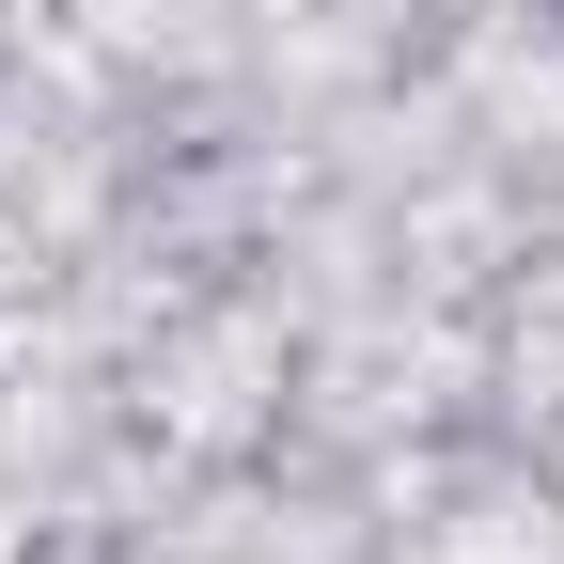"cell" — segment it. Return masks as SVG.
Wrapping results in <instances>:
<instances>
[{
  "label": "cell",
  "instance_id": "6da1fadb",
  "mask_svg": "<svg viewBox=\"0 0 564 564\" xmlns=\"http://www.w3.org/2000/svg\"><path fill=\"white\" fill-rule=\"evenodd\" d=\"M549 17H564V0H549Z\"/></svg>",
  "mask_w": 564,
  "mask_h": 564
}]
</instances>
